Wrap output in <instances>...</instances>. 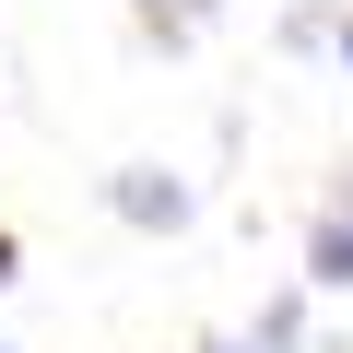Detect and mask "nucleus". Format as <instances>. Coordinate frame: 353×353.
<instances>
[{"label":"nucleus","mask_w":353,"mask_h":353,"mask_svg":"<svg viewBox=\"0 0 353 353\" xmlns=\"http://www.w3.org/2000/svg\"><path fill=\"white\" fill-rule=\"evenodd\" d=\"M106 212L141 224V236H176V224L201 212V189H189L176 165H118V176H106Z\"/></svg>","instance_id":"obj_1"},{"label":"nucleus","mask_w":353,"mask_h":353,"mask_svg":"<svg viewBox=\"0 0 353 353\" xmlns=\"http://www.w3.org/2000/svg\"><path fill=\"white\" fill-rule=\"evenodd\" d=\"M306 283L318 294H353V176L318 201V224H306Z\"/></svg>","instance_id":"obj_2"},{"label":"nucleus","mask_w":353,"mask_h":353,"mask_svg":"<svg viewBox=\"0 0 353 353\" xmlns=\"http://www.w3.org/2000/svg\"><path fill=\"white\" fill-rule=\"evenodd\" d=\"M130 24H141L153 48H189V36L212 24V0H130Z\"/></svg>","instance_id":"obj_3"},{"label":"nucleus","mask_w":353,"mask_h":353,"mask_svg":"<svg viewBox=\"0 0 353 353\" xmlns=\"http://www.w3.org/2000/svg\"><path fill=\"white\" fill-rule=\"evenodd\" d=\"M294 330H306V294H271V306H259V330H248V341H259V353H294Z\"/></svg>","instance_id":"obj_4"},{"label":"nucleus","mask_w":353,"mask_h":353,"mask_svg":"<svg viewBox=\"0 0 353 353\" xmlns=\"http://www.w3.org/2000/svg\"><path fill=\"white\" fill-rule=\"evenodd\" d=\"M12 283H24V248H12V236H0V294H12Z\"/></svg>","instance_id":"obj_5"},{"label":"nucleus","mask_w":353,"mask_h":353,"mask_svg":"<svg viewBox=\"0 0 353 353\" xmlns=\"http://www.w3.org/2000/svg\"><path fill=\"white\" fill-rule=\"evenodd\" d=\"M341 71H353V12H341Z\"/></svg>","instance_id":"obj_6"},{"label":"nucleus","mask_w":353,"mask_h":353,"mask_svg":"<svg viewBox=\"0 0 353 353\" xmlns=\"http://www.w3.org/2000/svg\"><path fill=\"white\" fill-rule=\"evenodd\" d=\"M212 353H259V341H212Z\"/></svg>","instance_id":"obj_7"}]
</instances>
